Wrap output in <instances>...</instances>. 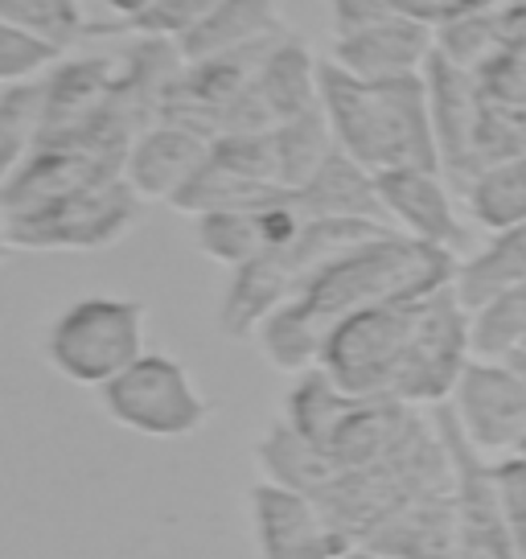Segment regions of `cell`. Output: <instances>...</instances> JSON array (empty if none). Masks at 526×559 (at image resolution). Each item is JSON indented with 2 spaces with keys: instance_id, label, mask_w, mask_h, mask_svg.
<instances>
[{
  "instance_id": "6da1fadb",
  "label": "cell",
  "mask_w": 526,
  "mask_h": 559,
  "mask_svg": "<svg viewBox=\"0 0 526 559\" xmlns=\"http://www.w3.org/2000/svg\"><path fill=\"white\" fill-rule=\"evenodd\" d=\"M469 362V309L449 284L432 297L391 300L346 317L316 367L350 395L440 407L453 400Z\"/></svg>"
},
{
  "instance_id": "7a4b0ae2",
  "label": "cell",
  "mask_w": 526,
  "mask_h": 559,
  "mask_svg": "<svg viewBox=\"0 0 526 559\" xmlns=\"http://www.w3.org/2000/svg\"><path fill=\"white\" fill-rule=\"evenodd\" d=\"M456 263L461 255L453 251L407 239L399 230H383L367 243L342 251L325 267H316L297 297L255 330V346L284 374L316 370L330 333L346 317L391 300L432 297L453 284Z\"/></svg>"
},
{
  "instance_id": "3957f363",
  "label": "cell",
  "mask_w": 526,
  "mask_h": 559,
  "mask_svg": "<svg viewBox=\"0 0 526 559\" xmlns=\"http://www.w3.org/2000/svg\"><path fill=\"white\" fill-rule=\"evenodd\" d=\"M321 107L342 153L370 174L383 169H440L432 104L423 74L358 79L337 62H321Z\"/></svg>"
},
{
  "instance_id": "277c9868",
  "label": "cell",
  "mask_w": 526,
  "mask_h": 559,
  "mask_svg": "<svg viewBox=\"0 0 526 559\" xmlns=\"http://www.w3.org/2000/svg\"><path fill=\"white\" fill-rule=\"evenodd\" d=\"M420 419L423 407L350 395L321 367L297 374L284 395V424L334 469H362L391 456Z\"/></svg>"
},
{
  "instance_id": "5b68a950",
  "label": "cell",
  "mask_w": 526,
  "mask_h": 559,
  "mask_svg": "<svg viewBox=\"0 0 526 559\" xmlns=\"http://www.w3.org/2000/svg\"><path fill=\"white\" fill-rule=\"evenodd\" d=\"M148 309L132 297H83L46 330V362L79 386H107L144 354Z\"/></svg>"
},
{
  "instance_id": "8992f818",
  "label": "cell",
  "mask_w": 526,
  "mask_h": 559,
  "mask_svg": "<svg viewBox=\"0 0 526 559\" xmlns=\"http://www.w3.org/2000/svg\"><path fill=\"white\" fill-rule=\"evenodd\" d=\"M141 202V193L123 177H116L41 206L13 210L4 214V247L9 251H99V247L120 243L136 227Z\"/></svg>"
},
{
  "instance_id": "52a82bcc",
  "label": "cell",
  "mask_w": 526,
  "mask_h": 559,
  "mask_svg": "<svg viewBox=\"0 0 526 559\" xmlns=\"http://www.w3.org/2000/svg\"><path fill=\"white\" fill-rule=\"evenodd\" d=\"M99 403L120 428L153 440L193 437L211 419V403L190 370L165 349H144L120 379L99 386Z\"/></svg>"
},
{
  "instance_id": "ba28073f",
  "label": "cell",
  "mask_w": 526,
  "mask_h": 559,
  "mask_svg": "<svg viewBox=\"0 0 526 559\" xmlns=\"http://www.w3.org/2000/svg\"><path fill=\"white\" fill-rule=\"evenodd\" d=\"M440 424V437L453 456V489H456V523H461V547L456 559H523L518 543L510 535L502 507H498V489H493V469L486 453L465 437L453 403L432 407Z\"/></svg>"
},
{
  "instance_id": "9c48e42d",
  "label": "cell",
  "mask_w": 526,
  "mask_h": 559,
  "mask_svg": "<svg viewBox=\"0 0 526 559\" xmlns=\"http://www.w3.org/2000/svg\"><path fill=\"white\" fill-rule=\"evenodd\" d=\"M247 519L255 559H342L350 551L309 493L267 477L247 489Z\"/></svg>"
},
{
  "instance_id": "30bf717a",
  "label": "cell",
  "mask_w": 526,
  "mask_h": 559,
  "mask_svg": "<svg viewBox=\"0 0 526 559\" xmlns=\"http://www.w3.org/2000/svg\"><path fill=\"white\" fill-rule=\"evenodd\" d=\"M449 403L486 456L518 453L526 444V374L514 362L474 358Z\"/></svg>"
},
{
  "instance_id": "8fae6325",
  "label": "cell",
  "mask_w": 526,
  "mask_h": 559,
  "mask_svg": "<svg viewBox=\"0 0 526 559\" xmlns=\"http://www.w3.org/2000/svg\"><path fill=\"white\" fill-rule=\"evenodd\" d=\"M304 223H309V210L300 206L297 190H292L272 198V202H260V206L198 214L193 218V243L206 260L235 272V267L260 260L276 247H288L304 230Z\"/></svg>"
},
{
  "instance_id": "7c38bea8",
  "label": "cell",
  "mask_w": 526,
  "mask_h": 559,
  "mask_svg": "<svg viewBox=\"0 0 526 559\" xmlns=\"http://www.w3.org/2000/svg\"><path fill=\"white\" fill-rule=\"evenodd\" d=\"M428 83V104H432V132L440 148V174L453 181L456 190H465L481 174V99H477L474 70L453 67L449 58L432 53L423 67Z\"/></svg>"
},
{
  "instance_id": "4fadbf2b",
  "label": "cell",
  "mask_w": 526,
  "mask_h": 559,
  "mask_svg": "<svg viewBox=\"0 0 526 559\" xmlns=\"http://www.w3.org/2000/svg\"><path fill=\"white\" fill-rule=\"evenodd\" d=\"M374 181H379L386 223L399 235L440 247V251H453V255L465 251L469 230L456 214L449 181L440 169H383V174H374Z\"/></svg>"
},
{
  "instance_id": "5bb4252c",
  "label": "cell",
  "mask_w": 526,
  "mask_h": 559,
  "mask_svg": "<svg viewBox=\"0 0 526 559\" xmlns=\"http://www.w3.org/2000/svg\"><path fill=\"white\" fill-rule=\"evenodd\" d=\"M116 177H123L120 157H107L83 144H37L17 169L4 174L0 202H4V214H13V210H29L53 198H67V193L104 186Z\"/></svg>"
},
{
  "instance_id": "9a60e30c",
  "label": "cell",
  "mask_w": 526,
  "mask_h": 559,
  "mask_svg": "<svg viewBox=\"0 0 526 559\" xmlns=\"http://www.w3.org/2000/svg\"><path fill=\"white\" fill-rule=\"evenodd\" d=\"M477 79L481 99V169L526 153V46H502Z\"/></svg>"
},
{
  "instance_id": "2e32d148",
  "label": "cell",
  "mask_w": 526,
  "mask_h": 559,
  "mask_svg": "<svg viewBox=\"0 0 526 559\" xmlns=\"http://www.w3.org/2000/svg\"><path fill=\"white\" fill-rule=\"evenodd\" d=\"M211 157V140L181 128V123H148L141 136L132 140L128 160H123V181L141 193L144 202H169L193 181V174Z\"/></svg>"
},
{
  "instance_id": "e0dca14e",
  "label": "cell",
  "mask_w": 526,
  "mask_h": 559,
  "mask_svg": "<svg viewBox=\"0 0 526 559\" xmlns=\"http://www.w3.org/2000/svg\"><path fill=\"white\" fill-rule=\"evenodd\" d=\"M432 53H437L432 29L407 17H391L358 34H337L330 62L358 79H407V74H423Z\"/></svg>"
},
{
  "instance_id": "ac0fdd59",
  "label": "cell",
  "mask_w": 526,
  "mask_h": 559,
  "mask_svg": "<svg viewBox=\"0 0 526 559\" xmlns=\"http://www.w3.org/2000/svg\"><path fill=\"white\" fill-rule=\"evenodd\" d=\"M358 547H374L399 559H456L461 523H456V489L423 493L379 523Z\"/></svg>"
},
{
  "instance_id": "d6986e66",
  "label": "cell",
  "mask_w": 526,
  "mask_h": 559,
  "mask_svg": "<svg viewBox=\"0 0 526 559\" xmlns=\"http://www.w3.org/2000/svg\"><path fill=\"white\" fill-rule=\"evenodd\" d=\"M280 34L288 29H284L276 0H214L206 17L193 21L190 29L177 37V53H181V62H202V58L243 50V46Z\"/></svg>"
},
{
  "instance_id": "ffe728a7",
  "label": "cell",
  "mask_w": 526,
  "mask_h": 559,
  "mask_svg": "<svg viewBox=\"0 0 526 559\" xmlns=\"http://www.w3.org/2000/svg\"><path fill=\"white\" fill-rule=\"evenodd\" d=\"M297 198L300 206L309 210V218H367V223L391 227L374 174L367 165H358L350 153H342V148H334L325 157V165L300 186Z\"/></svg>"
},
{
  "instance_id": "44dd1931",
  "label": "cell",
  "mask_w": 526,
  "mask_h": 559,
  "mask_svg": "<svg viewBox=\"0 0 526 559\" xmlns=\"http://www.w3.org/2000/svg\"><path fill=\"white\" fill-rule=\"evenodd\" d=\"M518 284H526V223L510 230H493L474 255L456 263L453 293L474 313L486 300L502 297Z\"/></svg>"
},
{
  "instance_id": "7402d4cb",
  "label": "cell",
  "mask_w": 526,
  "mask_h": 559,
  "mask_svg": "<svg viewBox=\"0 0 526 559\" xmlns=\"http://www.w3.org/2000/svg\"><path fill=\"white\" fill-rule=\"evenodd\" d=\"M465 206L477 227L510 230L526 223V153L523 157H506L481 169V174L465 186Z\"/></svg>"
},
{
  "instance_id": "603a6c76",
  "label": "cell",
  "mask_w": 526,
  "mask_h": 559,
  "mask_svg": "<svg viewBox=\"0 0 526 559\" xmlns=\"http://www.w3.org/2000/svg\"><path fill=\"white\" fill-rule=\"evenodd\" d=\"M46 107H50V74L29 83H4L0 95V165L4 174L37 148L46 132Z\"/></svg>"
},
{
  "instance_id": "cb8c5ba5",
  "label": "cell",
  "mask_w": 526,
  "mask_h": 559,
  "mask_svg": "<svg viewBox=\"0 0 526 559\" xmlns=\"http://www.w3.org/2000/svg\"><path fill=\"white\" fill-rule=\"evenodd\" d=\"M469 342L474 358L486 362H510L526 349V284L510 288L502 297L486 300L469 313Z\"/></svg>"
},
{
  "instance_id": "d4e9b609",
  "label": "cell",
  "mask_w": 526,
  "mask_h": 559,
  "mask_svg": "<svg viewBox=\"0 0 526 559\" xmlns=\"http://www.w3.org/2000/svg\"><path fill=\"white\" fill-rule=\"evenodd\" d=\"M0 25H17L62 50L91 34V21L79 0H0Z\"/></svg>"
},
{
  "instance_id": "484cf974",
  "label": "cell",
  "mask_w": 526,
  "mask_h": 559,
  "mask_svg": "<svg viewBox=\"0 0 526 559\" xmlns=\"http://www.w3.org/2000/svg\"><path fill=\"white\" fill-rule=\"evenodd\" d=\"M498 4L493 0L486 9H474L465 17L449 21L444 29H437V53L449 58L461 70H481L493 53L502 50V21H498Z\"/></svg>"
},
{
  "instance_id": "4316f807",
  "label": "cell",
  "mask_w": 526,
  "mask_h": 559,
  "mask_svg": "<svg viewBox=\"0 0 526 559\" xmlns=\"http://www.w3.org/2000/svg\"><path fill=\"white\" fill-rule=\"evenodd\" d=\"M62 58H67V50L46 41V37L25 34L17 25H0V79L4 83L46 79L50 70L62 67Z\"/></svg>"
},
{
  "instance_id": "83f0119b",
  "label": "cell",
  "mask_w": 526,
  "mask_h": 559,
  "mask_svg": "<svg viewBox=\"0 0 526 559\" xmlns=\"http://www.w3.org/2000/svg\"><path fill=\"white\" fill-rule=\"evenodd\" d=\"M493 489H498V507L506 519L510 535L518 543V551L526 559V453H506L493 456Z\"/></svg>"
},
{
  "instance_id": "f1b7e54d",
  "label": "cell",
  "mask_w": 526,
  "mask_h": 559,
  "mask_svg": "<svg viewBox=\"0 0 526 559\" xmlns=\"http://www.w3.org/2000/svg\"><path fill=\"white\" fill-rule=\"evenodd\" d=\"M486 4H493V0H395V13L437 34L449 21L465 17L474 9H486Z\"/></svg>"
},
{
  "instance_id": "f546056e",
  "label": "cell",
  "mask_w": 526,
  "mask_h": 559,
  "mask_svg": "<svg viewBox=\"0 0 526 559\" xmlns=\"http://www.w3.org/2000/svg\"><path fill=\"white\" fill-rule=\"evenodd\" d=\"M330 13H334V34H358V29L399 17L395 0H330Z\"/></svg>"
},
{
  "instance_id": "4dcf8cb0",
  "label": "cell",
  "mask_w": 526,
  "mask_h": 559,
  "mask_svg": "<svg viewBox=\"0 0 526 559\" xmlns=\"http://www.w3.org/2000/svg\"><path fill=\"white\" fill-rule=\"evenodd\" d=\"M498 21H502V46H526V0H502Z\"/></svg>"
},
{
  "instance_id": "1f68e13d",
  "label": "cell",
  "mask_w": 526,
  "mask_h": 559,
  "mask_svg": "<svg viewBox=\"0 0 526 559\" xmlns=\"http://www.w3.org/2000/svg\"><path fill=\"white\" fill-rule=\"evenodd\" d=\"M342 559H399V556H386V551H374V547H350Z\"/></svg>"
},
{
  "instance_id": "d6a6232c",
  "label": "cell",
  "mask_w": 526,
  "mask_h": 559,
  "mask_svg": "<svg viewBox=\"0 0 526 559\" xmlns=\"http://www.w3.org/2000/svg\"><path fill=\"white\" fill-rule=\"evenodd\" d=\"M510 362H514V367H518V370H523V374H526V349H523V354H518V358H510Z\"/></svg>"
},
{
  "instance_id": "836d02e7",
  "label": "cell",
  "mask_w": 526,
  "mask_h": 559,
  "mask_svg": "<svg viewBox=\"0 0 526 559\" xmlns=\"http://www.w3.org/2000/svg\"><path fill=\"white\" fill-rule=\"evenodd\" d=\"M518 453H526V444H523V449H518Z\"/></svg>"
},
{
  "instance_id": "e575fe53",
  "label": "cell",
  "mask_w": 526,
  "mask_h": 559,
  "mask_svg": "<svg viewBox=\"0 0 526 559\" xmlns=\"http://www.w3.org/2000/svg\"><path fill=\"white\" fill-rule=\"evenodd\" d=\"M514 358H518V354H514Z\"/></svg>"
}]
</instances>
